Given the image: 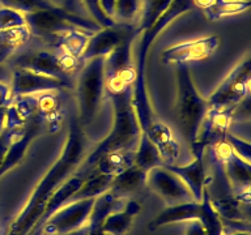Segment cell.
<instances>
[{
  "label": "cell",
  "mask_w": 251,
  "mask_h": 235,
  "mask_svg": "<svg viewBox=\"0 0 251 235\" xmlns=\"http://www.w3.org/2000/svg\"><path fill=\"white\" fill-rule=\"evenodd\" d=\"M86 157V141L84 131L76 119L70 121L66 144L55 164L49 168L41 182L35 186L34 191L27 199L17 217L5 231V235H25L37 222L45 211L47 201L54 192L66 182L74 171H76Z\"/></svg>",
  "instance_id": "1"
},
{
  "label": "cell",
  "mask_w": 251,
  "mask_h": 235,
  "mask_svg": "<svg viewBox=\"0 0 251 235\" xmlns=\"http://www.w3.org/2000/svg\"><path fill=\"white\" fill-rule=\"evenodd\" d=\"M194 8L195 7H194L192 0H173L172 4L154 21L152 26L140 33L141 38L139 46H137L136 54H135V63H133L135 70H136V78L132 85V106L143 132L154 120V113H153L151 101H149L148 89H147V76H145L149 50L165 27H168L174 20L192 11Z\"/></svg>",
  "instance_id": "2"
},
{
  "label": "cell",
  "mask_w": 251,
  "mask_h": 235,
  "mask_svg": "<svg viewBox=\"0 0 251 235\" xmlns=\"http://www.w3.org/2000/svg\"><path fill=\"white\" fill-rule=\"evenodd\" d=\"M114 106V121L107 136L96 146L93 152L86 154L81 168L76 171L88 176L94 164L106 153L117 150H133L140 139L141 128L132 106V88L110 93Z\"/></svg>",
  "instance_id": "3"
},
{
  "label": "cell",
  "mask_w": 251,
  "mask_h": 235,
  "mask_svg": "<svg viewBox=\"0 0 251 235\" xmlns=\"http://www.w3.org/2000/svg\"><path fill=\"white\" fill-rule=\"evenodd\" d=\"M211 106L200 95L187 66L176 67V113L180 132L187 144L195 142L199 129Z\"/></svg>",
  "instance_id": "4"
},
{
  "label": "cell",
  "mask_w": 251,
  "mask_h": 235,
  "mask_svg": "<svg viewBox=\"0 0 251 235\" xmlns=\"http://www.w3.org/2000/svg\"><path fill=\"white\" fill-rule=\"evenodd\" d=\"M105 58H93L86 60L78 70L76 81L78 125L84 129L90 125L97 117L105 98Z\"/></svg>",
  "instance_id": "5"
},
{
  "label": "cell",
  "mask_w": 251,
  "mask_h": 235,
  "mask_svg": "<svg viewBox=\"0 0 251 235\" xmlns=\"http://www.w3.org/2000/svg\"><path fill=\"white\" fill-rule=\"evenodd\" d=\"M25 21L31 31V35H37L46 41H58L70 30L78 27L82 30L96 33L101 29L94 20L86 19L77 15L68 8L60 12L39 11L25 15Z\"/></svg>",
  "instance_id": "6"
},
{
  "label": "cell",
  "mask_w": 251,
  "mask_h": 235,
  "mask_svg": "<svg viewBox=\"0 0 251 235\" xmlns=\"http://www.w3.org/2000/svg\"><path fill=\"white\" fill-rule=\"evenodd\" d=\"M251 82V60L249 56L239 62L227 73L217 89L208 98L211 109L229 110L233 109L243 98L250 95Z\"/></svg>",
  "instance_id": "7"
},
{
  "label": "cell",
  "mask_w": 251,
  "mask_h": 235,
  "mask_svg": "<svg viewBox=\"0 0 251 235\" xmlns=\"http://www.w3.org/2000/svg\"><path fill=\"white\" fill-rule=\"evenodd\" d=\"M93 204L94 199H82L62 205L45 222L43 235L67 234L85 226Z\"/></svg>",
  "instance_id": "8"
},
{
  "label": "cell",
  "mask_w": 251,
  "mask_h": 235,
  "mask_svg": "<svg viewBox=\"0 0 251 235\" xmlns=\"http://www.w3.org/2000/svg\"><path fill=\"white\" fill-rule=\"evenodd\" d=\"M220 46V38L216 35L176 43L162 51L161 60L170 66H187L188 63L203 62L211 58Z\"/></svg>",
  "instance_id": "9"
},
{
  "label": "cell",
  "mask_w": 251,
  "mask_h": 235,
  "mask_svg": "<svg viewBox=\"0 0 251 235\" xmlns=\"http://www.w3.org/2000/svg\"><path fill=\"white\" fill-rule=\"evenodd\" d=\"M212 157L223 164L224 174L230 184L234 193L250 191L251 187V164L237 156L225 140L220 144L208 148Z\"/></svg>",
  "instance_id": "10"
},
{
  "label": "cell",
  "mask_w": 251,
  "mask_h": 235,
  "mask_svg": "<svg viewBox=\"0 0 251 235\" xmlns=\"http://www.w3.org/2000/svg\"><path fill=\"white\" fill-rule=\"evenodd\" d=\"M70 88H72V82H67L47 74L37 73L25 68L15 67L12 72L9 92H11V98H15L23 95H35L45 92H60Z\"/></svg>",
  "instance_id": "11"
},
{
  "label": "cell",
  "mask_w": 251,
  "mask_h": 235,
  "mask_svg": "<svg viewBox=\"0 0 251 235\" xmlns=\"http://www.w3.org/2000/svg\"><path fill=\"white\" fill-rule=\"evenodd\" d=\"M147 184L164 200L166 205L195 201L187 186L179 176L164 166H157L147 172Z\"/></svg>",
  "instance_id": "12"
},
{
  "label": "cell",
  "mask_w": 251,
  "mask_h": 235,
  "mask_svg": "<svg viewBox=\"0 0 251 235\" xmlns=\"http://www.w3.org/2000/svg\"><path fill=\"white\" fill-rule=\"evenodd\" d=\"M133 33H136V26L133 24L115 23L109 27H101L90 35L85 48L80 55V59L85 63L86 60L93 58H106L114 48H117L123 42V39Z\"/></svg>",
  "instance_id": "13"
},
{
  "label": "cell",
  "mask_w": 251,
  "mask_h": 235,
  "mask_svg": "<svg viewBox=\"0 0 251 235\" xmlns=\"http://www.w3.org/2000/svg\"><path fill=\"white\" fill-rule=\"evenodd\" d=\"M15 67L25 68L37 73L47 74L51 77L64 80L67 82H72L71 76L67 73L63 67L60 54H56L52 51L35 50L24 52L16 58Z\"/></svg>",
  "instance_id": "14"
},
{
  "label": "cell",
  "mask_w": 251,
  "mask_h": 235,
  "mask_svg": "<svg viewBox=\"0 0 251 235\" xmlns=\"http://www.w3.org/2000/svg\"><path fill=\"white\" fill-rule=\"evenodd\" d=\"M43 129H45V127H43L38 115H34L30 120L27 121L25 124V128H24V132L12 142L7 154H5L3 164H0V178L4 174H7L9 170L16 167L24 160V157L29 149V145L33 142L35 137L42 133Z\"/></svg>",
  "instance_id": "15"
},
{
  "label": "cell",
  "mask_w": 251,
  "mask_h": 235,
  "mask_svg": "<svg viewBox=\"0 0 251 235\" xmlns=\"http://www.w3.org/2000/svg\"><path fill=\"white\" fill-rule=\"evenodd\" d=\"M204 156L205 153L194 154V160L187 164L178 166V164H162L165 168L173 171L182 179L191 192L195 201H201L203 191L207 186V175H205V166H204Z\"/></svg>",
  "instance_id": "16"
},
{
  "label": "cell",
  "mask_w": 251,
  "mask_h": 235,
  "mask_svg": "<svg viewBox=\"0 0 251 235\" xmlns=\"http://www.w3.org/2000/svg\"><path fill=\"white\" fill-rule=\"evenodd\" d=\"M85 179V175L78 172L76 175L70 176L60 187L54 192V195L51 196L50 200L47 201L45 211L42 212V214L39 215V218L37 219V222L30 227V230L27 231L25 235H43V226L47 218L50 217L55 211H58L59 208L67 204L70 201L71 196L74 195L75 192L77 191L78 187L81 186L82 180Z\"/></svg>",
  "instance_id": "17"
},
{
  "label": "cell",
  "mask_w": 251,
  "mask_h": 235,
  "mask_svg": "<svg viewBox=\"0 0 251 235\" xmlns=\"http://www.w3.org/2000/svg\"><path fill=\"white\" fill-rule=\"evenodd\" d=\"M201 213V203L200 201H188V203H180L176 205H166L164 211L160 214H157L152 219V222L148 225L151 231L158 230L160 227L172 223L186 222L192 219H199Z\"/></svg>",
  "instance_id": "18"
},
{
  "label": "cell",
  "mask_w": 251,
  "mask_h": 235,
  "mask_svg": "<svg viewBox=\"0 0 251 235\" xmlns=\"http://www.w3.org/2000/svg\"><path fill=\"white\" fill-rule=\"evenodd\" d=\"M126 200L118 197L113 192L106 191L98 197L94 199V204L92 211H90L89 218H88V235H96L101 230V226L105 222V219L109 217L111 213L117 211H121L125 207Z\"/></svg>",
  "instance_id": "19"
},
{
  "label": "cell",
  "mask_w": 251,
  "mask_h": 235,
  "mask_svg": "<svg viewBox=\"0 0 251 235\" xmlns=\"http://www.w3.org/2000/svg\"><path fill=\"white\" fill-rule=\"evenodd\" d=\"M147 184V172L137 167L136 164H131L129 167L114 176L110 191L121 199H128L133 193L141 191Z\"/></svg>",
  "instance_id": "20"
},
{
  "label": "cell",
  "mask_w": 251,
  "mask_h": 235,
  "mask_svg": "<svg viewBox=\"0 0 251 235\" xmlns=\"http://www.w3.org/2000/svg\"><path fill=\"white\" fill-rule=\"evenodd\" d=\"M137 38L136 33L128 35L127 38L123 39V42L114 48L107 56L105 58V78L115 77L118 73H121L123 70L135 68L133 64V55H132V46L133 41Z\"/></svg>",
  "instance_id": "21"
},
{
  "label": "cell",
  "mask_w": 251,
  "mask_h": 235,
  "mask_svg": "<svg viewBox=\"0 0 251 235\" xmlns=\"http://www.w3.org/2000/svg\"><path fill=\"white\" fill-rule=\"evenodd\" d=\"M37 115L49 132H55L62 121V102L58 92H45L35 94Z\"/></svg>",
  "instance_id": "22"
},
{
  "label": "cell",
  "mask_w": 251,
  "mask_h": 235,
  "mask_svg": "<svg viewBox=\"0 0 251 235\" xmlns=\"http://www.w3.org/2000/svg\"><path fill=\"white\" fill-rule=\"evenodd\" d=\"M141 212V205L135 200H128L121 211H117L105 219L101 231L106 235H125L131 229L133 218Z\"/></svg>",
  "instance_id": "23"
},
{
  "label": "cell",
  "mask_w": 251,
  "mask_h": 235,
  "mask_svg": "<svg viewBox=\"0 0 251 235\" xmlns=\"http://www.w3.org/2000/svg\"><path fill=\"white\" fill-rule=\"evenodd\" d=\"M31 37L33 35L27 25L0 30V64L9 60L16 52L23 50Z\"/></svg>",
  "instance_id": "24"
},
{
  "label": "cell",
  "mask_w": 251,
  "mask_h": 235,
  "mask_svg": "<svg viewBox=\"0 0 251 235\" xmlns=\"http://www.w3.org/2000/svg\"><path fill=\"white\" fill-rule=\"evenodd\" d=\"M135 160V149L133 150H117L103 154L94 164L92 172L98 174H107V175L115 176L122 172L131 164H133Z\"/></svg>",
  "instance_id": "25"
},
{
  "label": "cell",
  "mask_w": 251,
  "mask_h": 235,
  "mask_svg": "<svg viewBox=\"0 0 251 235\" xmlns=\"http://www.w3.org/2000/svg\"><path fill=\"white\" fill-rule=\"evenodd\" d=\"M114 176L107 175V174H98V172H92L82 180L81 186L71 196L70 201L82 199H96L106 191H109L113 183ZM68 201V203H70Z\"/></svg>",
  "instance_id": "26"
},
{
  "label": "cell",
  "mask_w": 251,
  "mask_h": 235,
  "mask_svg": "<svg viewBox=\"0 0 251 235\" xmlns=\"http://www.w3.org/2000/svg\"><path fill=\"white\" fill-rule=\"evenodd\" d=\"M133 164H136L137 167H140L145 172H148L153 167L164 164L156 145L153 144L152 141L148 139V136L143 132H141L140 139L137 141L136 148H135Z\"/></svg>",
  "instance_id": "27"
},
{
  "label": "cell",
  "mask_w": 251,
  "mask_h": 235,
  "mask_svg": "<svg viewBox=\"0 0 251 235\" xmlns=\"http://www.w3.org/2000/svg\"><path fill=\"white\" fill-rule=\"evenodd\" d=\"M90 35H92V33H89V31L75 27V29H72V30L63 35L55 46L58 47L59 51L63 52V54L71 55V56H75V58H80V55H81L82 50L85 48L86 42H88Z\"/></svg>",
  "instance_id": "28"
},
{
  "label": "cell",
  "mask_w": 251,
  "mask_h": 235,
  "mask_svg": "<svg viewBox=\"0 0 251 235\" xmlns=\"http://www.w3.org/2000/svg\"><path fill=\"white\" fill-rule=\"evenodd\" d=\"M173 0H141L140 20L136 25V33L140 35L144 30L152 26L154 21L172 4Z\"/></svg>",
  "instance_id": "29"
},
{
  "label": "cell",
  "mask_w": 251,
  "mask_h": 235,
  "mask_svg": "<svg viewBox=\"0 0 251 235\" xmlns=\"http://www.w3.org/2000/svg\"><path fill=\"white\" fill-rule=\"evenodd\" d=\"M249 0H239V1H230V0H216L213 5L204 9V15L211 21H217L227 16H235L243 12L249 11L250 8Z\"/></svg>",
  "instance_id": "30"
},
{
  "label": "cell",
  "mask_w": 251,
  "mask_h": 235,
  "mask_svg": "<svg viewBox=\"0 0 251 235\" xmlns=\"http://www.w3.org/2000/svg\"><path fill=\"white\" fill-rule=\"evenodd\" d=\"M0 5L12 8L15 11L21 12L24 15L39 11L60 12L66 9V7L59 5L52 0H0Z\"/></svg>",
  "instance_id": "31"
},
{
  "label": "cell",
  "mask_w": 251,
  "mask_h": 235,
  "mask_svg": "<svg viewBox=\"0 0 251 235\" xmlns=\"http://www.w3.org/2000/svg\"><path fill=\"white\" fill-rule=\"evenodd\" d=\"M201 213H200L199 221L203 223L207 235H223V223L221 218L215 211V208L212 207L209 193L207 188H204L203 199H201Z\"/></svg>",
  "instance_id": "32"
},
{
  "label": "cell",
  "mask_w": 251,
  "mask_h": 235,
  "mask_svg": "<svg viewBox=\"0 0 251 235\" xmlns=\"http://www.w3.org/2000/svg\"><path fill=\"white\" fill-rule=\"evenodd\" d=\"M141 0H115V23L132 24L140 15Z\"/></svg>",
  "instance_id": "33"
},
{
  "label": "cell",
  "mask_w": 251,
  "mask_h": 235,
  "mask_svg": "<svg viewBox=\"0 0 251 235\" xmlns=\"http://www.w3.org/2000/svg\"><path fill=\"white\" fill-rule=\"evenodd\" d=\"M26 25L25 15L12 8L1 7L0 5V30H8L13 27H19Z\"/></svg>",
  "instance_id": "34"
},
{
  "label": "cell",
  "mask_w": 251,
  "mask_h": 235,
  "mask_svg": "<svg viewBox=\"0 0 251 235\" xmlns=\"http://www.w3.org/2000/svg\"><path fill=\"white\" fill-rule=\"evenodd\" d=\"M143 133H145V135L148 136L149 140L152 141L156 146L157 145L162 144V142H165V141H168L169 139L174 137L173 136V132L172 129H170V127L165 124V123H162V121L158 120H153L152 123L149 124L148 128L145 129Z\"/></svg>",
  "instance_id": "35"
},
{
  "label": "cell",
  "mask_w": 251,
  "mask_h": 235,
  "mask_svg": "<svg viewBox=\"0 0 251 235\" xmlns=\"http://www.w3.org/2000/svg\"><path fill=\"white\" fill-rule=\"evenodd\" d=\"M156 148L158 149V153H160L161 160H162L164 164H174L179 158V142L174 137L169 139L168 141H165L162 144L157 145Z\"/></svg>",
  "instance_id": "36"
},
{
  "label": "cell",
  "mask_w": 251,
  "mask_h": 235,
  "mask_svg": "<svg viewBox=\"0 0 251 235\" xmlns=\"http://www.w3.org/2000/svg\"><path fill=\"white\" fill-rule=\"evenodd\" d=\"M80 1H81L82 7L85 8L86 12L90 15V19L94 20L101 27H109L115 24V21L110 20L103 13V11L100 7V1L98 0H80Z\"/></svg>",
  "instance_id": "37"
},
{
  "label": "cell",
  "mask_w": 251,
  "mask_h": 235,
  "mask_svg": "<svg viewBox=\"0 0 251 235\" xmlns=\"http://www.w3.org/2000/svg\"><path fill=\"white\" fill-rule=\"evenodd\" d=\"M225 142H226L233 152L239 156L241 158H243L247 162H250L251 160V144L249 141H245L241 137H237L235 135L227 131V133L225 135Z\"/></svg>",
  "instance_id": "38"
},
{
  "label": "cell",
  "mask_w": 251,
  "mask_h": 235,
  "mask_svg": "<svg viewBox=\"0 0 251 235\" xmlns=\"http://www.w3.org/2000/svg\"><path fill=\"white\" fill-rule=\"evenodd\" d=\"M24 128H25V125L24 127H17V128L4 127L3 132L0 133V164H3L5 154H7L8 149L12 145V142L24 132Z\"/></svg>",
  "instance_id": "39"
},
{
  "label": "cell",
  "mask_w": 251,
  "mask_h": 235,
  "mask_svg": "<svg viewBox=\"0 0 251 235\" xmlns=\"http://www.w3.org/2000/svg\"><path fill=\"white\" fill-rule=\"evenodd\" d=\"M184 235H207L205 234V229H204L203 223L200 222L199 219H192L188 222L187 230Z\"/></svg>",
  "instance_id": "40"
},
{
  "label": "cell",
  "mask_w": 251,
  "mask_h": 235,
  "mask_svg": "<svg viewBox=\"0 0 251 235\" xmlns=\"http://www.w3.org/2000/svg\"><path fill=\"white\" fill-rule=\"evenodd\" d=\"M100 7L110 20L114 21V13H115V0H98Z\"/></svg>",
  "instance_id": "41"
},
{
  "label": "cell",
  "mask_w": 251,
  "mask_h": 235,
  "mask_svg": "<svg viewBox=\"0 0 251 235\" xmlns=\"http://www.w3.org/2000/svg\"><path fill=\"white\" fill-rule=\"evenodd\" d=\"M215 1L216 0H192L194 7L200 8L201 11H204V9H207V8H209L211 5H213V3H215Z\"/></svg>",
  "instance_id": "42"
},
{
  "label": "cell",
  "mask_w": 251,
  "mask_h": 235,
  "mask_svg": "<svg viewBox=\"0 0 251 235\" xmlns=\"http://www.w3.org/2000/svg\"><path fill=\"white\" fill-rule=\"evenodd\" d=\"M88 231H89V229H88V223H86L85 226L80 227V229H77V230L71 231V233H67V234H60V235H88Z\"/></svg>",
  "instance_id": "43"
},
{
  "label": "cell",
  "mask_w": 251,
  "mask_h": 235,
  "mask_svg": "<svg viewBox=\"0 0 251 235\" xmlns=\"http://www.w3.org/2000/svg\"><path fill=\"white\" fill-rule=\"evenodd\" d=\"M223 235H251L250 231H235V233H230V234H223Z\"/></svg>",
  "instance_id": "44"
},
{
  "label": "cell",
  "mask_w": 251,
  "mask_h": 235,
  "mask_svg": "<svg viewBox=\"0 0 251 235\" xmlns=\"http://www.w3.org/2000/svg\"><path fill=\"white\" fill-rule=\"evenodd\" d=\"M5 231H7V230H1V231H0V235H5Z\"/></svg>",
  "instance_id": "45"
},
{
  "label": "cell",
  "mask_w": 251,
  "mask_h": 235,
  "mask_svg": "<svg viewBox=\"0 0 251 235\" xmlns=\"http://www.w3.org/2000/svg\"><path fill=\"white\" fill-rule=\"evenodd\" d=\"M230 1H239V0H230Z\"/></svg>",
  "instance_id": "46"
}]
</instances>
